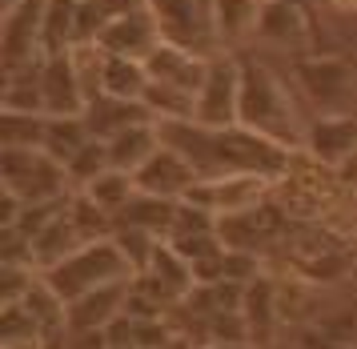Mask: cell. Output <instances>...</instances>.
Instances as JSON below:
<instances>
[{"label":"cell","mask_w":357,"mask_h":349,"mask_svg":"<svg viewBox=\"0 0 357 349\" xmlns=\"http://www.w3.org/2000/svg\"><path fill=\"white\" fill-rule=\"evenodd\" d=\"M213 229H217V213L193 205V201H177V221H173V233H169V241L197 237V233H213Z\"/></svg>","instance_id":"obj_32"},{"label":"cell","mask_w":357,"mask_h":349,"mask_svg":"<svg viewBox=\"0 0 357 349\" xmlns=\"http://www.w3.org/2000/svg\"><path fill=\"white\" fill-rule=\"evenodd\" d=\"M173 221H177V201L173 197H157V193H141L132 197L129 205L116 213V225H132V229H149L157 237L169 241L173 233Z\"/></svg>","instance_id":"obj_22"},{"label":"cell","mask_w":357,"mask_h":349,"mask_svg":"<svg viewBox=\"0 0 357 349\" xmlns=\"http://www.w3.org/2000/svg\"><path fill=\"white\" fill-rule=\"evenodd\" d=\"M45 4L49 0H20L17 8L0 13V68H4V77L40 68L49 61L45 40H40Z\"/></svg>","instance_id":"obj_8"},{"label":"cell","mask_w":357,"mask_h":349,"mask_svg":"<svg viewBox=\"0 0 357 349\" xmlns=\"http://www.w3.org/2000/svg\"><path fill=\"white\" fill-rule=\"evenodd\" d=\"M0 185L24 197V205L68 201L77 193L65 161L49 157L45 149H0Z\"/></svg>","instance_id":"obj_5"},{"label":"cell","mask_w":357,"mask_h":349,"mask_svg":"<svg viewBox=\"0 0 357 349\" xmlns=\"http://www.w3.org/2000/svg\"><path fill=\"white\" fill-rule=\"evenodd\" d=\"M65 302H77L89 289L113 285V281H129L137 277L132 261L125 257V249L116 245V237H100V241H84L73 257H65L61 265L40 273Z\"/></svg>","instance_id":"obj_4"},{"label":"cell","mask_w":357,"mask_h":349,"mask_svg":"<svg viewBox=\"0 0 357 349\" xmlns=\"http://www.w3.org/2000/svg\"><path fill=\"white\" fill-rule=\"evenodd\" d=\"M132 181H137V189L141 193H157V197H173V201H181V197L201 181V173H197V165L189 157H181L177 149L161 144V149H157V153L132 173Z\"/></svg>","instance_id":"obj_13"},{"label":"cell","mask_w":357,"mask_h":349,"mask_svg":"<svg viewBox=\"0 0 357 349\" xmlns=\"http://www.w3.org/2000/svg\"><path fill=\"white\" fill-rule=\"evenodd\" d=\"M265 0H213L217 8V36L225 52H237L245 40H257V16Z\"/></svg>","instance_id":"obj_21"},{"label":"cell","mask_w":357,"mask_h":349,"mask_svg":"<svg viewBox=\"0 0 357 349\" xmlns=\"http://www.w3.org/2000/svg\"><path fill=\"white\" fill-rule=\"evenodd\" d=\"M145 68H149V80L197 96L201 84H205V73H209V57H201V52H193V48H181V45L161 40V45L145 57Z\"/></svg>","instance_id":"obj_12"},{"label":"cell","mask_w":357,"mask_h":349,"mask_svg":"<svg viewBox=\"0 0 357 349\" xmlns=\"http://www.w3.org/2000/svg\"><path fill=\"white\" fill-rule=\"evenodd\" d=\"M241 117V52H217L209 57V73L197 93V125L229 128Z\"/></svg>","instance_id":"obj_9"},{"label":"cell","mask_w":357,"mask_h":349,"mask_svg":"<svg viewBox=\"0 0 357 349\" xmlns=\"http://www.w3.org/2000/svg\"><path fill=\"white\" fill-rule=\"evenodd\" d=\"M97 45L109 52V57H132V61H145L153 48L161 45V29L149 8L141 13H129V16H116L109 29L97 36Z\"/></svg>","instance_id":"obj_16"},{"label":"cell","mask_w":357,"mask_h":349,"mask_svg":"<svg viewBox=\"0 0 357 349\" xmlns=\"http://www.w3.org/2000/svg\"><path fill=\"white\" fill-rule=\"evenodd\" d=\"M354 277H357V269H354Z\"/></svg>","instance_id":"obj_39"},{"label":"cell","mask_w":357,"mask_h":349,"mask_svg":"<svg viewBox=\"0 0 357 349\" xmlns=\"http://www.w3.org/2000/svg\"><path fill=\"white\" fill-rule=\"evenodd\" d=\"M89 141H93V133L84 125V117H49V128H45V153L49 157L68 161Z\"/></svg>","instance_id":"obj_29"},{"label":"cell","mask_w":357,"mask_h":349,"mask_svg":"<svg viewBox=\"0 0 357 349\" xmlns=\"http://www.w3.org/2000/svg\"><path fill=\"white\" fill-rule=\"evenodd\" d=\"M0 109L4 112H40V117H49V109H45V89H40V68L4 77Z\"/></svg>","instance_id":"obj_27"},{"label":"cell","mask_w":357,"mask_h":349,"mask_svg":"<svg viewBox=\"0 0 357 349\" xmlns=\"http://www.w3.org/2000/svg\"><path fill=\"white\" fill-rule=\"evenodd\" d=\"M81 193H89L100 209H109L116 217V213L137 197V181H132V173H125V169H105V173H100L97 181H89Z\"/></svg>","instance_id":"obj_30"},{"label":"cell","mask_w":357,"mask_h":349,"mask_svg":"<svg viewBox=\"0 0 357 349\" xmlns=\"http://www.w3.org/2000/svg\"><path fill=\"white\" fill-rule=\"evenodd\" d=\"M293 225L297 221L289 217V209L281 205L277 197H269V201H261V205H253V209L217 217V233L225 241V249H245V253L269 257V253H277V249H285Z\"/></svg>","instance_id":"obj_6"},{"label":"cell","mask_w":357,"mask_h":349,"mask_svg":"<svg viewBox=\"0 0 357 349\" xmlns=\"http://www.w3.org/2000/svg\"><path fill=\"white\" fill-rule=\"evenodd\" d=\"M145 89H149V68H145V61H132V57H109V52H105L100 93L125 96V101H145Z\"/></svg>","instance_id":"obj_25"},{"label":"cell","mask_w":357,"mask_h":349,"mask_svg":"<svg viewBox=\"0 0 357 349\" xmlns=\"http://www.w3.org/2000/svg\"><path fill=\"white\" fill-rule=\"evenodd\" d=\"M349 349H357V346H349Z\"/></svg>","instance_id":"obj_40"},{"label":"cell","mask_w":357,"mask_h":349,"mask_svg":"<svg viewBox=\"0 0 357 349\" xmlns=\"http://www.w3.org/2000/svg\"><path fill=\"white\" fill-rule=\"evenodd\" d=\"M77 8L81 0H49L45 4V24H40V40L45 52H68L77 45Z\"/></svg>","instance_id":"obj_26"},{"label":"cell","mask_w":357,"mask_h":349,"mask_svg":"<svg viewBox=\"0 0 357 349\" xmlns=\"http://www.w3.org/2000/svg\"><path fill=\"white\" fill-rule=\"evenodd\" d=\"M49 337L24 302L0 305V349H45Z\"/></svg>","instance_id":"obj_24"},{"label":"cell","mask_w":357,"mask_h":349,"mask_svg":"<svg viewBox=\"0 0 357 349\" xmlns=\"http://www.w3.org/2000/svg\"><path fill=\"white\" fill-rule=\"evenodd\" d=\"M129 293H132V277L129 281L89 289L84 297L68 302V329H109L129 309Z\"/></svg>","instance_id":"obj_17"},{"label":"cell","mask_w":357,"mask_h":349,"mask_svg":"<svg viewBox=\"0 0 357 349\" xmlns=\"http://www.w3.org/2000/svg\"><path fill=\"white\" fill-rule=\"evenodd\" d=\"M40 269L33 265H0V305L8 302H24V293L36 285Z\"/></svg>","instance_id":"obj_33"},{"label":"cell","mask_w":357,"mask_h":349,"mask_svg":"<svg viewBox=\"0 0 357 349\" xmlns=\"http://www.w3.org/2000/svg\"><path fill=\"white\" fill-rule=\"evenodd\" d=\"M305 149L309 157L325 161V165H345L357 157V112H333V117H313L305 125Z\"/></svg>","instance_id":"obj_14"},{"label":"cell","mask_w":357,"mask_h":349,"mask_svg":"<svg viewBox=\"0 0 357 349\" xmlns=\"http://www.w3.org/2000/svg\"><path fill=\"white\" fill-rule=\"evenodd\" d=\"M269 197H273V181L253 173H225V177H201L181 201H193V205L225 217V213H241V209L261 205Z\"/></svg>","instance_id":"obj_10"},{"label":"cell","mask_w":357,"mask_h":349,"mask_svg":"<svg viewBox=\"0 0 357 349\" xmlns=\"http://www.w3.org/2000/svg\"><path fill=\"white\" fill-rule=\"evenodd\" d=\"M81 245H84V233L73 225L68 205H65V213H61V217H52V221L33 237V265L45 273V269H52V265H61L65 257H73Z\"/></svg>","instance_id":"obj_20"},{"label":"cell","mask_w":357,"mask_h":349,"mask_svg":"<svg viewBox=\"0 0 357 349\" xmlns=\"http://www.w3.org/2000/svg\"><path fill=\"white\" fill-rule=\"evenodd\" d=\"M333 13H357V0H325Z\"/></svg>","instance_id":"obj_35"},{"label":"cell","mask_w":357,"mask_h":349,"mask_svg":"<svg viewBox=\"0 0 357 349\" xmlns=\"http://www.w3.org/2000/svg\"><path fill=\"white\" fill-rule=\"evenodd\" d=\"M241 313H245V321H249V329H253V346H265V341L273 337L277 321H281V285H277L265 269L245 285Z\"/></svg>","instance_id":"obj_19"},{"label":"cell","mask_w":357,"mask_h":349,"mask_svg":"<svg viewBox=\"0 0 357 349\" xmlns=\"http://www.w3.org/2000/svg\"><path fill=\"white\" fill-rule=\"evenodd\" d=\"M237 125L253 128L277 144L301 149L305 144V117L297 105V84L257 57H241V117Z\"/></svg>","instance_id":"obj_2"},{"label":"cell","mask_w":357,"mask_h":349,"mask_svg":"<svg viewBox=\"0 0 357 349\" xmlns=\"http://www.w3.org/2000/svg\"><path fill=\"white\" fill-rule=\"evenodd\" d=\"M149 13L161 29V40L193 48L201 57L225 52L217 36V8L213 0H149Z\"/></svg>","instance_id":"obj_7"},{"label":"cell","mask_w":357,"mask_h":349,"mask_svg":"<svg viewBox=\"0 0 357 349\" xmlns=\"http://www.w3.org/2000/svg\"><path fill=\"white\" fill-rule=\"evenodd\" d=\"M20 0H0V13H8V8H17Z\"/></svg>","instance_id":"obj_37"},{"label":"cell","mask_w":357,"mask_h":349,"mask_svg":"<svg viewBox=\"0 0 357 349\" xmlns=\"http://www.w3.org/2000/svg\"><path fill=\"white\" fill-rule=\"evenodd\" d=\"M197 349H249V346H229V341H205V346H197Z\"/></svg>","instance_id":"obj_36"},{"label":"cell","mask_w":357,"mask_h":349,"mask_svg":"<svg viewBox=\"0 0 357 349\" xmlns=\"http://www.w3.org/2000/svg\"><path fill=\"white\" fill-rule=\"evenodd\" d=\"M161 128L157 121H145V125H132L125 133H116L113 141H109V161H113V169H125V173H137L141 165H145L157 149H161Z\"/></svg>","instance_id":"obj_23"},{"label":"cell","mask_w":357,"mask_h":349,"mask_svg":"<svg viewBox=\"0 0 357 349\" xmlns=\"http://www.w3.org/2000/svg\"><path fill=\"white\" fill-rule=\"evenodd\" d=\"M40 89H45L49 117H84V109H89L84 84L77 77L68 52H52L49 61L40 64Z\"/></svg>","instance_id":"obj_15"},{"label":"cell","mask_w":357,"mask_h":349,"mask_svg":"<svg viewBox=\"0 0 357 349\" xmlns=\"http://www.w3.org/2000/svg\"><path fill=\"white\" fill-rule=\"evenodd\" d=\"M249 349H265V346H249Z\"/></svg>","instance_id":"obj_38"},{"label":"cell","mask_w":357,"mask_h":349,"mask_svg":"<svg viewBox=\"0 0 357 349\" xmlns=\"http://www.w3.org/2000/svg\"><path fill=\"white\" fill-rule=\"evenodd\" d=\"M45 128L40 112H0V149H45Z\"/></svg>","instance_id":"obj_28"},{"label":"cell","mask_w":357,"mask_h":349,"mask_svg":"<svg viewBox=\"0 0 357 349\" xmlns=\"http://www.w3.org/2000/svg\"><path fill=\"white\" fill-rule=\"evenodd\" d=\"M20 213H24V197H17L13 189L0 193V229H13L20 221Z\"/></svg>","instance_id":"obj_34"},{"label":"cell","mask_w":357,"mask_h":349,"mask_svg":"<svg viewBox=\"0 0 357 349\" xmlns=\"http://www.w3.org/2000/svg\"><path fill=\"white\" fill-rule=\"evenodd\" d=\"M293 84L305 96L313 117L357 112V61L337 52H301L293 57Z\"/></svg>","instance_id":"obj_3"},{"label":"cell","mask_w":357,"mask_h":349,"mask_svg":"<svg viewBox=\"0 0 357 349\" xmlns=\"http://www.w3.org/2000/svg\"><path fill=\"white\" fill-rule=\"evenodd\" d=\"M65 169H68L73 189H84V185L97 181L105 169H113V161H109V141H97V137H93L81 153H73V157L65 161Z\"/></svg>","instance_id":"obj_31"},{"label":"cell","mask_w":357,"mask_h":349,"mask_svg":"<svg viewBox=\"0 0 357 349\" xmlns=\"http://www.w3.org/2000/svg\"><path fill=\"white\" fill-rule=\"evenodd\" d=\"M145 121H157L145 101H125V96H109V93L93 96L89 109H84V125H89V133L97 141H113L116 133H125L132 125H145Z\"/></svg>","instance_id":"obj_18"},{"label":"cell","mask_w":357,"mask_h":349,"mask_svg":"<svg viewBox=\"0 0 357 349\" xmlns=\"http://www.w3.org/2000/svg\"><path fill=\"white\" fill-rule=\"evenodd\" d=\"M157 128H161V141L169 149H177L181 157L193 161L201 177L253 173L265 177V181H277V177H285L293 161L289 144H277L245 125L209 128L189 117V121H157Z\"/></svg>","instance_id":"obj_1"},{"label":"cell","mask_w":357,"mask_h":349,"mask_svg":"<svg viewBox=\"0 0 357 349\" xmlns=\"http://www.w3.org/2000/svg\"><path fill=\"white\" fill-rule=\"evenodd\" d=\"M257 40L281 52H313V16L305 0H265L257 16Z\"/></svg>","instance_id":"obj_11"}]
</instances>
